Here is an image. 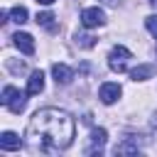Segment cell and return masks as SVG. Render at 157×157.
Returning <instances> with one entry per match:
<instances>
[{"instance_id": "cell-19", "label": "cell", "mask_w": 157, "mask_h": 157, "mask_svg": "<svg viewBox=\"0 0 157 157\" xmlns=\"http://www.w3.org/2000/svg\"><path fill=\"white\" fill-rule=\"evenodd\" d=\"M150 5H152V7H155V10H157V0H150Z\"/></svg>"}, {"instance_id": "cell-13", "label": "cell", "mask_w": 157, "mask_h": 157, "mask_svg": "<svg viewBox=\"0 0 157 157\" xmlns=\"http://www.w3.org/2000/svg\"><path fill=\"white\" fill-rule=\"evenodd\" d=\"M10 17H12V22H17V25H25V22H27V7H22V5H15V7L10 10Z\"/></svg>"}, {"instance_id": "cell-11", "label": "cell", "mask_w": 157, "mask_h": 157, "mask_svg": "<svg viewBox=\"0 0 157 157\" xmlns=\"http://www.w3.org/2000/svg\"><path fill=\"white\" fill-rule=\"evenodd\" d=\"M152 74H155V66L152 64H140L137 69L130 71V78L132 81H147V78H152Z\"/></svg>"}, {"instance_id": "cell-6", "label": "cell", "mask_w": 157, "mask_h": 157, "mask_svg": "<svg viewBox=\"0 0 157 157\" xmlns=\"http://www.w3.org/2000/svg\"><path fill=\"white\" fill-rule=\"evenodd\" d=\"M105 140H108V132L103 128L91 130V145L86 147V155H101L103 147H105Z\"/></svg>"}, {"instance_id": "cell-7", "label": "cell", "mask_w": 157, "mask_h": 157, "mask_svg": "<svg viewBox=\"0 0 157 157\" xmlns=\"http://www.w3.org/2000/svg\"><path fill=\"white\" fill-rule=\"evenodd\" d=\"M12 44L22 52V54H34V37L27 32H15L12 34Z\"/></svg>"}, {"instance_id": "cell-12", "label": "cell", "mask_w": 157, "mask_h": 157, "mask_svg": "<svg viewBox=\"0 0 157 157\" xmlns=\"http://www.w3.org/2000/svg\"><path fill=\"white\" fill-rule=\"evenodd\" d=\"M74 42H76V47H81V49L96 47V37H93V34H86V32H76V34H74Z\"/></svg>"}, {"instance_id": "cell-3", "label": "cell", "mask_w": 157, "mask_h": 157, "mask_svg": "<svg viewBox=\"0 0 157 157\" xmlns=\"http://www.w3.org/2000/svg\"><path fill=\"white\" fill-rule=\"evenodd\" d=\"M132 59V54H130V49H125V47H113L110 49V54H108V66H110V71H115V74H123V71H128V61Z\"/></svg>"}, {"instance_id": "cell-9", "label": "cell", "mask_w": 157, "mask_h": 157, "mask_svg": "<svg viewBox=\"0 0 157 157\" xmlns=\"http://www.w3.org/2000/svg\"><path fill=\"white\" fill-rule=\"evenodd\" d=\"M20 147H22V140H20V135H15L12 130H5V132L0 135V150L12 152V150H20Z\"/></svg>"}, {"instance_id": "cell-2", "label": "cell", "mask_w": 157, "mask_h": 157, "mask_svg": "<svg viewBox=\"0 0 157 157\" xmlns=\"http://www.w3.org/2000/svg\"><path fill=\"white\" fill-rule=\"evenodd\" d=\"M27 96H29V93H22V91L15 88V86H5L0 101H2V105H5L7 110H12V113H22L25 105H27Z\"/></svg>"}, {"instance_id": "cell-15", "label": "cell", "mask_w": 157, "mask_h": 157, "mask_svg": "<svg viewBox=\"0 0 157 157\" xmlns=\"http://www.w3.org/2000/svg\"><path fill=\"white\" fill-rule=\"evenodd\" d=\"M54 15L52 12H37V25H42V27H49V29H54Z\"/></svg>"}, {"instance_id": "cell-4", "label": "cell", "mask_w": 157, "mask_h": 157, "mask_svg": "<svg viewBox=\"0 0 157 157\" xmlns=\"http://www.w3.org/2000/svg\"><path fill=\"white\" fill-rule=\"evenodd\" d=\"M81 25L86 29H96V27H103L105 25V12L96 5V7H83L81 10Z\"/></svg>"}, {"instance_id": "cell-16", "label": "cell", "mask_w": 157, "mask_h": 157, "mask_svg": "<svg viewBox=\"0 0 157 157\" xmlns=\"http://www.w3.org/2000/svg\"><path fill=\"white\" fill-rule=\"evenodd\" d=\"M145 27L150 29V34L157 39V15H150V17H145Z\"/></svg>"}, {"instance_id": "cell-10", "label": "cell", "mask_w": 157, "mask_h": 157, "mask_svg": "<svg viewBox=\"0 0 157 157\" xmlns=\"http://www.w3.org/2000/svg\"><path fill=\"white\" fill-rule=\"evenodd\" d=\"M44 91V74L42 71H32L29 78H27V93L29 96H37Z\"/></svg>"}, {"instance_id": "cell-1", "label": "cell", "mask_w": 157, "mask_h": 157, "mask_svg": "<svg viewBox=\"0 0 157 157\" xmlns=\"http://www.w3.org/2000/svg\"><path fill=\"white\" fill-rule=\"evenodd\" d=\"M25 137L42 152H59L71 147L76 137V123L61 108H42L29 118Z\"/></svg>"}, {"instance_id": "cell-17", "label": "cell", "mask_w": 157, "mask_h": 157, "mask_svg": "<svg viewBox=\"0 0 157 157\" xmlns=\"http://www.w3.org/2000/svg\"><path fill=\"white\" fill-rule=\"evenodd\" d=\"M39 5H52V2H56V0H37Z\"/></svg>"}, {"instance_id": "cell-8", "label": "cell", "mask_w": 157, "mask_h": 157, "mask_svg": "<svg viewBox=\"0 0 157 157\" xmlns=\"http://www.w3.org/2000/svg\"><path fill=\"white\" fill-rule=\"evenodd\" d=\"M52 76H54L56 83L66 86V83H71V78H74V69L66 66V64H54V66H52Z\"/></svg>"}, {"instance_id": "cell-18", "label": "cell", "mask_w": 157, "mask_h": 157, "mask_svg": "<svg viewBox=\"0 0 157 157\" xmlns=\"http://www.w3.org/2000/svg\"><path fill=\"white\" fill-rule=\"evenodd\" d=\"M103 2H108V5H120L123 0H103Z\"/></svg>"}, {"instance_id": "cell-14", "label": "cell", "mask_w": 157, "mask_h": 157, "mask_svg": "<svg viewBox=\"0 0 157 157\" xmlns=\"http://www.w3.org/2000/svg\"><path fill=\"white\" fill-rule=\"evenodd\" d=\"M115 155H137V145L130 142V140H125V142L115 145Z\"/></svg>"}, {"instance_id": "cell-5", "label": "cell", "mask_w": 157, "mask_h": 157, "mask_svg": "<svg viewBox=\"0 0 157 157\" xmlns=\"http://www.w3.org/2000/svg\"><path fill=\"white\" fill-rule=\"evenodd\" d=\"M120 96H123V88H120V83H113V81L103 83V86H101V91H98V98H101L105 105H113Z\"/></svg>"}]
</instances>
